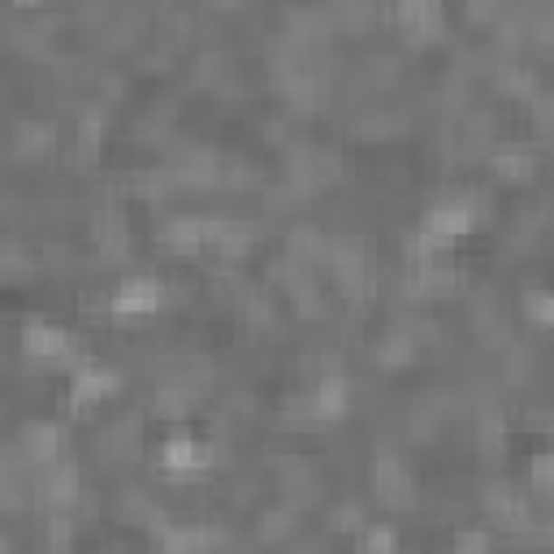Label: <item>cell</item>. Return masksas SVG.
Listing matches in <instances>:
<instances>
[{
	"mask_svg": "<svg viewBox=\"0 0 554 554\" xmlns=\"http://www.w3.org/2000/svg\"><path fill=\"white\" fill-rule=\"evenodd\" d=\"M529 312H533L541 325H554V299L550 295H533L529 299Z\"/></svg>",
	"mask_w": 554,
	"mask_h": 554,
	"instance_id": "ba28073f",
	"label": "cell"
},
{
	"mask_svg": "<svg viewBox=\"0 0 554 554\" xmlns=\"http://www.w3.org/2000/svg\"><path fill=\"white\" fill-rule=\"evenodd\" d=\"M109 390V377H100V373H87L79 377V386H74V403H87V398H100Z\"/></svg>",
	"mask_w": 554,
	"mask_h": 554,
	"instance_id": "52a82bcc",
	"label": "cell"
},
{
	"mask_svg": "<svg viewBox=\"0 0 554 554\" xmlns=\"http://www.w3.org/2000/svg\"><path fill=\"white\" fill-rule=\"evenodd\" d=\"M498 169H502L507 178H524V174H529V160L524 157H498Z\"/></svg>",
	"mask_w": 554,
	"mask_h": 554,
	"instance_id": "9c48e42d",
	"label": "cell"
},
{
	"mask_svg": "<svg viewBox=\"0 0 554 554\" xmlns=\"http://www.w3.org/2000/svg\"><path fill=\"white\" fill-rule=\"evenodd\" d=\"M199 446H191V442H174V446H169V455H165V463H169V468H191V463H204V459L208 455H196Z\"/></svg>",
	"mask_w": 554,
	"mask_h": 554,
	"instance_id": "8992f818",
	"label": "cell"
},
{
	"mask_svg": "<svg viewBox=\"0 0 554 554\" xmlns=\"http://www.w3.org/2000/svg\"><path fill=\"white\" fill-rule=\"evenodd\" d=\"M22 342H26L31 356H61V351H65V334H61V330H48L43 320H31L26 334H22Z\"/></svg>",
	"mask_w": 554,
	"mask_h": 554,
	"instance_id": "7a4b0ae2",
	"label": "cell"
},
{
	"mask_svg": "<svg viewBox=\"0 0 554 554\" xmlns=\"http://www.w3.org/2000/svg\"><path fill=\"white\" fill-rule=\"evenodd\" d=\"M53 429H48V425H31V429H26V446H31V455H40V459H48L53 455Z\"/></svg>",
	"mask_w": 554,
	"mask_h": 554,
	"instance_id": "5b68a950",
	"label": "cell"
},
{
	"mask_svg": "<svg viewBox=\"0 0 554 554\" xmlns=\"http://www.w3.org/2000/svg\"><path fill=\"white\" fill-rule=\"evenodd\" d=\"M342 398H347V386H342L338 377H330V381L320 386V398H317V407H320V412H325V416H334L338 407H342Z\"/></svg>",
	"mask_w": 554,
	"mask_h": 554,
	"instance_id": "277c9868",
	"label": "cell"
},
{
	"mask_svg": "<svg viewBox=\"0 0 554 554\" xmlns=\"http://www.w3.org/2000/svg\"><path fill=\"white\" fill-rule=\"evenodd\" d=\"M157 303H160L157 282H148V277H130V282L118 291V299H113V312H118V317H143V312H152Z\"/></svg>",
	"mask_w": 554,
	"mask_h": 554,
	"instance_id": "6da1fadb",
	"label": "cell"
},
{
	"mask_svg": "<svg viewBox=\"0 0 554 554\" xmlns=\"http://www.w3.org/2000/svg\"><path fill=\"white\" fill-rule=\"evenodd\" d=\"M473 225V217H468V208H459V204H451V208H437L434 217H429V238H455V234H463Z\"/></svg>",
	"mask_w": 554,
	"mask_h": 554,
	"instance_id": "3957f363",
	"label": "cell"
}]
</instances>
